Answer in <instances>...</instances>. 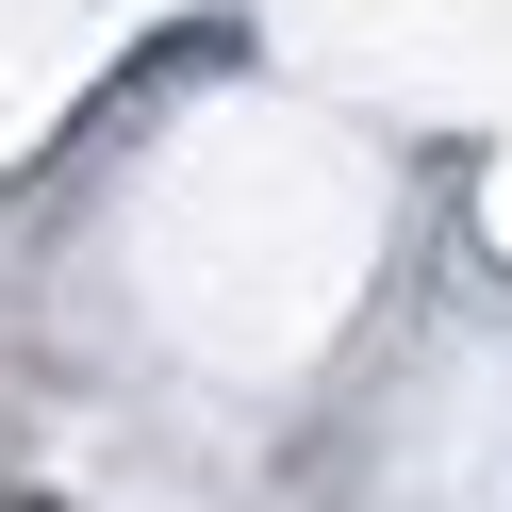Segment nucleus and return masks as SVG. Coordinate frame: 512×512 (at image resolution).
Segmentation results:
<instances>
[{"instance_id": "f257e3e1", "label": "nucleus", "mask_w": 512, "mask_h": 512, "mask_svg": "<svg viewBox=\"0 0 512 512\" xmlns=\"http://www.w3.org/2000/svg\"><path fill=\"white\" fill-rule=\"evenodd\" d=\"M17 512H50V496H17Z\"/></svg>"}]
</instances>
